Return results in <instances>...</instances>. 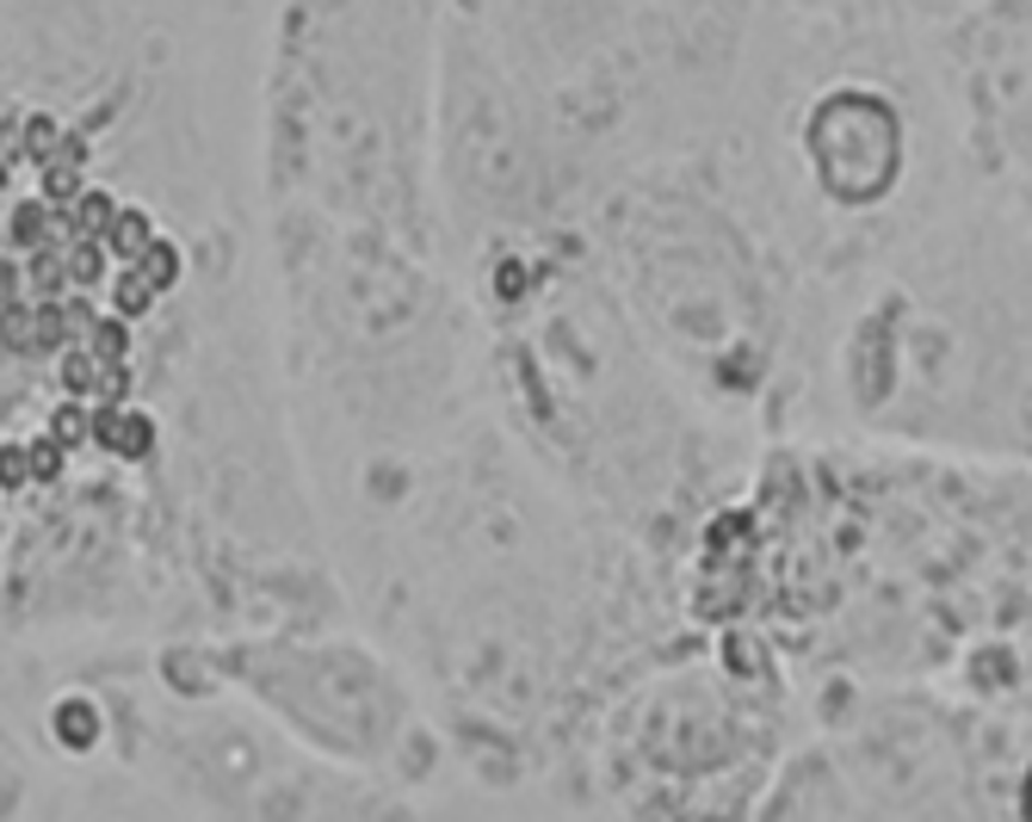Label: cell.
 <instances>
[{"label": "cell", "mask_w": 1032, "mask_h": 822, "mask_svg": "<svg viewBox=\"0 0 1032 822\" xmlns=\"http://www.w3.org/2000/svg\"><path fill=\"white\" fill-rule=\"evenodd\" d=\"M267 223L445 248L440 0H279L260 75Z\"/></svg>", "instance_id": "1"}, {"label": "cell", "mask_w": 1032, "mask_h": 822, "mask_svg": "<svg viewBox=\"0 0 1032 822\" xmlns=\"http://www.w3.org/2000/svg\"><path fill=\"white\" fill-rule=\"evenodd\" d=\"M50 754L112 761L124 780L180 817H408L396 785L309 754L267 711L230 687H168L143 650L94 655L44 717Z\"/></svg>", "instance_id": "2"}, {"label": "cell", "mask_w": 1032, "mask_h": 822, "mask_svg": "<svg viewBox=\"0 0 1032 822\" xmlns=\"http://www.w3.org/2000/svg\"><path fill=\"white\" fill-rule=\"evenodd\" d=\"M143 662L168 687H230L297 748L396 792H427L445 761L408 662L371 631H346V618L173 637L143 650Z\"/></svg>", "instance_id": "3"}, {"label": "cell", "mask_w": 1032, "mask_h": 822, "mask_svg": "<svg viewBox=\"0 0 1032 822\" xmlns=\"http://www.w3.org/2000/svg\"><path fill=\"white\" fill-rule=\"evenodd\" d=\"M69 785L57 780V766L25 743L20 729L0 717V822H32V817H69L75 803L62 798Z\"/></svg>", "instance_id": "4"}]
</instances>
